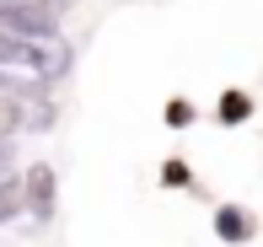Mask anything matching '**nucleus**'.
Instances as JSON below:
<instances>
[{
  "mask_svg": "<svg viewBox=\"0 0 263 247\" xmlns=\"http://www.w3.org/2000/svg\"><path fill=\"white\" fill-rule=\"evenodd\" d=\"M0 32H11L22 43L59 38V11L43 6V0H0Z\"/></svg>",
  "mask_w": 263,
  "mask_h": 247,
  "instance_id": "1",
  "label": "nucleus"
},
{
  "mask_svg": "<svg viewBox=\"0 0 263 247\" xmlns=\"http://www.w3.org/2000/svg\"><path fill=\"white\" fill-rule=\"evenodd\" d=\"M22 210L32 220H54V167H27V178H22Z\"/></svg>",
  "mask_w": 263,
  "mask_h": 247,
  "instance_id": "2",
  "label": "nucleus"
},
{
  "mask_svg": "<svg viewBox=\"0 0 263 247\" xmlns=\"http://www.w3.org/2000/svg\"><path fill=\"white\" fill-rule=\"evenodd\" d=\"M215 237H220V242H247V237H253V215L236 210V204L215 210Z\"/></svg>",
  "mask_w": 263,
  "mask_h": 247,
  "instance_id": "3",
  "label": "nucleus"
},
{
  "mask_svg": "<svg viewBox=\"0 0 263 247\" xmlns=\"http://www.w3.org/2000/svg\"><path fill=\"white\" fill-rule=\"evenodd\" d=\"M220 113H226V119H247V97H226Z\"/></svg>",
  "mask_w": 263,
  "mask_h": 247,
  "instance_id": "4",
  "label": "nucleus"
},
{
  "mask_svg": "<svg viewBox=\"0 0 263 247\" xmlns=\"http://www.w3.org/2000/svg\"><path fill=\"white\" fill-rule=\"evenodd\" d=\"M166 183H177V188L188 183V172H183V161H166Z\"/></svg>",
  "mask_w": 263,
  "mask_h": 247,
  "instance_id": "5",
  "label": "nucleus"
}]
</instances>
